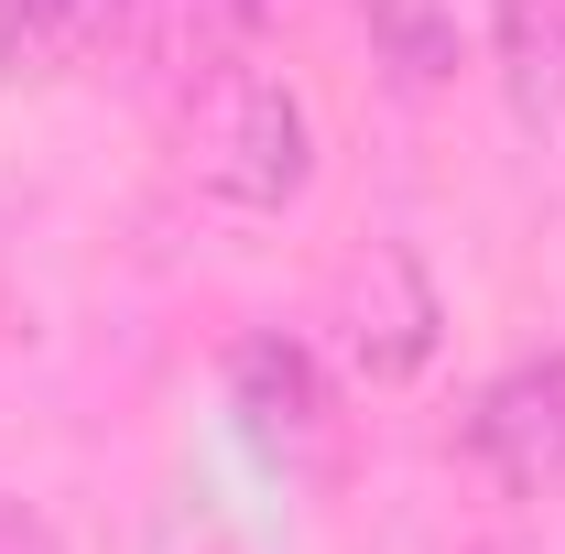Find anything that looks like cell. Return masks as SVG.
Masks as SVG:
<instances>
[{
	"mask_svg": "<svg viewBox=\"0 0 565 554\" xmlns=\"http://www.w3.org/2000/svg\"><path fill=\"white\" fill-rule=\"evenodd\" d=\"M185 174L228 217H282L316 185V109H305V87L250 66V55L217 66L207 87H185Z\"/></svg>",
	"mask_w": 565,
	"mask_h": 554,
	"instance_id": "1",
	"label": "cell"
},
{
	"mask_svg": "<svg viewBox=\"0 0 565 554\" xmlns=\"http://www.w3.org/2000/svg\"><path fill=\"white\" fill-rule=\"evenodd\" d=\"M446 338V305H435V273H424L403 239H370L349 273H338V359L359 381H414Z\"/></svg>",
	"mask_w": 565,
	"mask_h": 554,
	"instance_id": "2",
	"label": "cell"
},
{
	"mask_svg": "<svg viewBox=\"0 0 565 554\" xmlns=\"http://www.w3.org/2000/svg\"><path fill=\"white\" fill-rule=\"evenodd\" d=\"M468 457L500 489H565V359H522L500 370L468 414Z\"/></svg>",
	"mask_w": 565,
	"mask_h": 554,
	"instance_id": "3",
	"label": "cell"
},
{
	"mask_svg": "<svg viewBox=\"0 0 565 554\" xmlns=\"http://www.w3.org/2000/svg\"><path fill=\"white\" fill-rule=\"evenodd\" d=\"M273 22V0H131L120 11V55L163 87H207L217 66L250 55V33Z\"/></svg>",
	"mask_w": 565,
	"mask_h": 554,
	"instance_id": "4",
	"label": "cell"
},
{
	"mask_svg": "<svg viewBox=\"0 0 565 554\" xmlns=\"http://www.w3.org/2000/svg\"><path fill=\"white\" fill-rule=\"evenodd\" d=\"M500 98L533 141H565V0H490Z\"/></svg>",
	"mask_w": 565,
	"mask_h": 554,
	"instance_id": "5",
	"label": "cell"
},
{
	"mask_svg": "<svg viewBox=\"0 0 565 554\" xmlns=\"http://www.w3.org/2000/svg\"><path fill=\"white\" fill-rule=\"evenodd\" d=\"M359 33H370V66L414 98L457 76V0H359Z\"/></svg>",
	"mask_w": 565,
	"mask_h": 554,
	"instance_id": "6",
	"label": "cell"
},
{
	"mask_svg": "<svg viewBox=\"0 0 565 554\" xmlns=\"http://www.w3.org/2000/svg\"><path fill=\"white\" fill-rule=\"evenodd\" d=\"M120 11H131V0H33L22 33H11V55H0V76H55V66H76L87 44H120Z\"/></svg>",
	"mask_w": 565,
	"mask_h": 554,
	"instance_id": "7",
	"label": "cell"
},
{
	"mask_svg": "<svg viewBox=\"0 0 565 554\" xmlns=\"http://www.w3.org/2000/svg\"><path fill=\"white\" fill-rule=\"evenodd\" d=\"M228 392H239V414L262 424V435H305L316 424V370H305V348L282 338H250L228 359Z\"/></svg>",
	"mask_w": 565,
	"mask_h": 554,
	"instance_id": "8",
	"label": "cell"
},
{
	"mask_svg": "<svg viewBox=\"0 0 565 554\" xmlns=\"http://www.w3.org/2000/svg\"><path fill=\"white\" fill-rule=\"evenodd\" d=\"M0 554H55V533H44V522L11 500V489H0Z\"/></svg>",
	"mask_w": 565,
	"mask_h": 554,
	"instance_id": "9",
	"label": "cell"
},
{
	"mask_svg": "<svg viewBox=\"0 0 565 554\" xmlns=\"http://www.w3.org/2000/svg\"><path fill=\"white\" fill-rule=\"evenodd\" d=\"M22 11H33V0H0V55H11V33H22Z\"/></svg>",
	"mask_w": 565,
	"mask_h": 554,
	"instance_id": "10",
	"label": "cell"
}]
</instances>
